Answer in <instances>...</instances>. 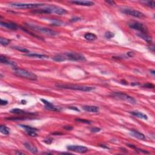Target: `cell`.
Returning <instances> with one entry per match:
<instances>
[{
  "mask_svg": "<svg viewBox=\"0 0 155 155\" xmlns=\"http://www.w3.org/2000/svg\"><path fill=\"white\" fill-rule=\"evenodd\" d=\"M55 86L57 88L62 89H69V90H78V91H82V92H90L93 91L95 89L93 87H90V86H78V85H72V84H56Z\"/></svg>",
  "mask_w": 155,
  "mask_h": 155,
  "instance_id": "cell-1",
  "label": "cell"
},
{
  "mask_svg": "<svg viewBox=\"0 0 155 155\" xmlns=\"http://www.w3.org/2000/svg\"><path fill=\"white\" fill-rule=\"evenodd\" d=\"M14 68L15 69H13V73L18 77L32 81L37 80L38 78L37 75L33 72H30L27 70L23 69H20V68Z\"/></svg>",
  "mask_w": 155,
  "mask_h": 155,
  "instance_id": "cell-2",
  "label": "cell"
},
{
  "mask_svg": "<svg viewBox=\"0 0 155 155\" xmlns=\"http://www.w3.org/2000/svg\"><path fill=\"white\" fill-rule=\"evenodd\" d=\"M27 25L29 27H30L31 29H32L38 32L50 36V37H55V36H57L59 35V33L57 32L55 30H52L50 29L46 28V27L39 26V25H37L36 24L29 23V24H27Z\"/></svg>",
  "mask_w": 155,
  "mask_h": 155,
  "instance_id": "cell-3",
  "label": "cell"
},
{
  "mask_svg": "<svg viewBox=\"0 0 155 155\" xmlns=\"http://www.w3.org/2000/svg\"><path fill=\"white\" fill-rule=\"evenodd\" d=\"M65 60H70L75 61H84L86 60V57L82 54L76 52H69L62 54Z\"/></svg>",
  "mask_w": 155,
  "mask_h": 155,
  "instance_id": "cell-4",
  "label": "cell"
},
{
  "mask_svg": "<svg viewBox=\"0 0 155 155\" xmlns=\"http://www.w3.org/2000/svg\"><path fill=\"white\" fill-rule=\"evenodd\" d=\"M44 5V4H41V3H11L9 4V6L11 7L18 8H34L40 7Z\"/></svg>",
  "mask_w": 155,
  "mask_h": 155,
  "instance_id": "cell-5",
  "label": "cell"
},
{
  "mask_svg": "<svg viewBox=\"0 0 155 155\" xmlns=\"http://www.w3.org/2000/svg\"><path fill=\"white\" fill-rule=\"evenodd\" d=\"M111 95L114 98L125 101L130 103V104H135L136 103V101L135 100V99H134L131 96H129L127 94H126V93H122V92H113V93H111Z\"/></svg>",
  "mask_w": 155,
  "mask_h": 155,
  "instance_id": "cell-6",
  "label": "cell"
},
{
  "mask_svg": "<svg viewBox=\"0 0 155 155\" xmlns=\"http://www.w3.org/2000/svg\"><path fill=\"white\" fill-rule=\"evenodd\" d=\"M128 25L130 28L134 30H138L140 33H147V30L146 27L144 25V24L141 23L137 22V21H132L128 23Z\"/></svg>",
  "mask_w": 155,
  "mask_h": 155,
  "instance_id": "cell-7",
  "label": "cell"
},
{
  "mask_svg": "<svg viewBox=\"0 0 155 155\" xmlns=\"http://www.w3.org/2000/svg\"><path fill=\"white\" fill-rule=\"evenodd\" d=\"M121 12L124 13V14L136 17V18H143L144 17V15L141 12L138 11V10H134V9H131V8H124L122 9Z\"/></svg>",
  "mask_w": 155,
  "mask_h": 155,
  "instance_id": "cell-8",
  "label": "cell"
},
{
  "mask_svg": "<svg viewBox=\"0 0 155 155\" xmlns=\"http://www.w3.org/2000/svg\"><path fill=\"white\" fill-rule=\"evenodd\" d=\"M67 150L69 151H75V152L79 153H85L87 152L88 148L84 146H81V145H69L67 147Z\"/></svg>",
  "mask_w": 155,
  "mask_h": 155,
  "instance_id": "cell-9",
  "label": "cell"
},
{
  "mask_svg": "<svg viewBox=\"0 0 155 155\" xmlns=\"http://www.w3.org/2000/svg\"><path fill=\"white\" fill-rule=\"evenodd\" d=\"M52 12L55 13V14L59 15H64L66 14L67 12L65 9L63 8H61L60 7H57V6H50V7Z\"/></svg>",
  "mask_w": 155,
  "mask_h": 155,
  "instance_id": "cell-10",
  "label": "cell"
},
{
  "mask_svg": "<svg viewBox=\"0 0 155 155\" xmlns=\"http://www.w3.org/2000/svg\"><path fill=\"white\" fill-rule=\"evenodd\" d=\"M41 101L42 102L43 104H44V105H45V108L46 109H47V110L53 111H59V109H58L57 107L54 106L53 105L52 103L50 102L47 101L45 100V99H41Z\"/></svg>",
  "mask_w": 155,
  "mask_h": 155,
  "instance_id": "cell-11",
  "label": "cell"
},
{
  "mask_svg": "<svg viewBox=\"0 0 155 155\" xmlns=\"http://www.w3.org/2000/svg\"><path fill=\"white\" fill-rule=\"evenodd\" d=\"M72 4H75L76 5L83 6H92L94 4V3L91 1H82V0H76V1H70Z\"/></svg>",
  "mask_w": 155,
  "mask_h": 155,
  "instance_id": "cell-12",
  "label": "cell"
},
{
  "mask_svg": "<svg viewBox=\"0 0 155 155\" xmlns=\"http://www.w3.org/2000/svg\"><path fill=\"white\" fill-rule=\"evenodd\" d=\"M0 25H1L2 27H4L8 29L12 30H16L18 29V26L16 24H14L13 23H7V22H3L1 21L0 23Z\"/></svg>",
  "mask_w": 155,
  "mask_h": 155,
  "instance_id": "cell-13",
  "label": "cell"
},
{
  "mask_svg": "<svg viewBox=\"0 0 155 155\" xmlns=\"http://www.w3.org/2000/svg\"><path fill=\"white\" fill-rule=\"evenodd\" d=\"M82 109L90 113H98L99 111V107L94 106H84L82 107Z\"/></svg>",
  "mask_w": 155,
  "mask_h": 155,
  "instance_id": "cell-14",
  "label": "cell"
},
{
  "mask_svg": "<svg viewBox=\"0 0 155 155\" xmlns=\"http://www.w3.org/2000/svg\"><path fill=\"white\" fill-rule=\"evenodd\" d=\"M24 147L28 150L29 151H30L31 153L33 154H35L37 153H38V149L37 148V147H35L33 145H32V144L29 143H25L24 144Z\"/></svg>",
  "mask_w": 155,
  "mask_h": 155,
  "instance_id": "cell-15",
  "label": "cell"
},
{
  "mask_svg": "<svg viewBox=\"0 0 155 155\" xmlns=\"http://www.w3.org/2000/svg\"><path fill=\"white\" fill-rule=\"evenodd\" d=\"M130 132H131V134L133 136L136 138L139 139L141 140H145V136L144 134H143L142 133H140L139 131H136V130H130Z\"/></svg>",
  "mask_w": 155,
  "mask_h": 155,
  "instance_id": "cell-16",
  "label": "cell"
},
{
  "mask_svg": "<svg viewBox=\"0 0 155 155\" xmlns=\"http://www.w3.org/2000/svg\"><path fill=\"white\" fill-rule=\"evenodd\" d=\"M0 62L3 64H8V65H12V66H13V67H15L16 65L15 62H13V61H9L6 57H5L4 56H3V55H1V56H0Z\"/></svg>",
  "mask_w": 155,
  "mask_h": 155,
  "instance_id": "cell-17",
  "label": "cell"
},
{
  "mask_svg": "<svg viewBox=\"0 0 155 155\" xmlns=\"http://www.w3.org/2000/svg\"><path fill=\"white\" fill-rule=\"evenodd\" d=\"M26 56L30 57H33V58H38V59H47L49 58L48 56H47L45 55H42V54H39V53H27L26 54Z\"/></svg>",
  "mask_w": 155,
  "mask_h": 155,
  "instance_id": "cell-18",
  "label": "cell"
},
{
  "mask_svg": "<svg viewBox=\"0 0 155 155\" xmlns=\"http://www.w3.org/2000/svg\"><path fill=\"white\" fill-rule=\"evenodd\" d=\"M136 35L138 36L139 37H140L141 38L145 40L146 42H147L148 43H149V44H151V42H152V40H151V37H150L149 36L147 35V34L143 33H138Z\"/></svg>",
  "mask_w": 155,
  "mask_h": 155,
  "instance_id": "cell-19",
  "label": "cell"
},
{
  "mask_svg": "<svg viewBox=\"0 0 155 155\" xmlns=\"http://www.w3.org/2000/svg\"><path fill=\"white\" fill-rule=\"evenodd\" d=\"M130 113H131V114H133V115L136 116V117L139 118L143 119H145V120H147V119H148V117H147V116L146 115V114L141 113V112L134 111H131Z\"/></svg>",
  "mask_w": 155,
  "mask_h": 155,
  "instance_id": "cell-20",
  "label": "cell"
},
{
  "mask_svg": "<svg viewBox=\"0 0 155 155\" xmlns=\"http://www.w3.org/2000/svg\"><path fill=\"white\" fill-rule=\"evenodd\" d=\"M84 38L86 40H87V41H94L96 40L98 38L97 36L96 35H94V33H87L85 34Z\"/></svg>",
  "mask_w": 155,
  "mask_h": 155,
  "instance_id": "cell-21",
  "label": "cell"
},
{
  "mask_svg": "<svg viewBox=\"0 0 155 155\" xmlns=\"http://www.w3.org/2000/svg\"><path fill=\"white\" fill-rule=\"evenodd\" d=\"M10 113H15V114H32V113H27L24 110L20 109H13L10 111Z\"/></svg>",
  "mask_w": 155,
  "mask_h": 155,
  "instance_id": "cell-22",
  "label": "cell"
},
{
  "mask_svg": "<svg viewBox=\"0 0 155 155\" xmlns=\"http://www.w3.org/2000/svg\"><path fill=\"white\" fill-rule=\"evenodd\" d=\"M0 131L3 133V134L5 135H8L10 133V129L8 127H6V126H0Z\"/></svg>",
  "mask_w": 155,
  "mask_h": 155,
  "instance_id": "cell-23",
  "label": "cell"
},
{
  "mask_svg": "<svg viewBox=\"0 0 155 155\" xmlns=\"http://www.w3.org/2000/svg\"><path fill=\"white\" fill-rule=\"evenodd\" d=\"M52 59L53 60H54V61H57V62H62V61H65V59L64 58L62 54H61V55H56V56H55L54 57H53Z\"/></svg>",
  "mask_w": 155,
  "mask_h": 155,
  "instance_id": "cell-24",
  "label": "cell"
},
{
  "mask_svg": "<svg viewBox=\"0 0 155 155\" xmlns=\"http://www.w3.org/2000/svg\"><path fill=\"white\" fill-rule=\"evenodd\" d=\"M19 126H20L22 128H24L26 131H37V129L36 128H34V127H30V126H26V125H20Z\"/></svg>",
  "mask_w": 155,
  "mask_h": 155,
  "instance_id": "cell-25",
  "label": "cell"
},
{
  "mask_svg": "<svg viewBox=\"0 0 155 155\" xmlns=\"http://www.w3.org/2000/svg\"><path fill=\"white\" fill-rule=\"evenodd\" d=\"M10 41L9 40H8V39L3 38H0V43H1V44L2 45H4V46L7 45L10 43Z\"/></svg>",
  "mask_w": 155,
  "mask_h": 155,
  "instance_id": "cell-26",
  "label": "cell"
},
{
  "mask_svg": "<svg viewBox=\"0 0 155 155\" xmlns=\"http://www.w3.org/2000/svg\"><path fill=\"white\" fill-rule=\"evenodd\" d=\"M13 48H14L15 49L20 51V52H23V53H28V52H29V50H27V49L23 48V47H13Z\"/></svg>",
  "mask_w": 155,
  "mask_h": 155,
  "instance_id": "cell-27",
  "label": "cell"
},
{
  "mask_svg": "<svg viewBox=\"0 0 155 155\" xmlns=\"http://www.w3.org/2000/svg\"><path fill=\"white\" fill-rule=\"evenodd\" d=\"M62 23L61 21L58 20H52V24L55 26H60L62 25Z\"/></svg>",
  "mask_w": 155,
  "mask_h": 155,
  "instance_id": "cell-28",
  "label": "cell"
},
{
  "mask_svg": "<svg viewBox=\"0 0 155 155\" xmlns=\"http://www.w3.org/2000/svg\"><path fill=\"white\" fill-rule=\"evenodd\" d=\"M114 36V33L111 32H106V33H105V37L107 38V39H111V38H113Z\"/></svg>",
  "mask_w": 155,
  "mask_h": 155,
  "instance_id": "cell-29",
  "label": "cell"
},
{
  "mask_svg": "<svg viewBox=\"0 0 155 155\" xmlns=\"http://www.w3.org/2000/svg\"><path fill=\"white\" fill-rule=\"evenodd\" d=\"M6 119L10 120V121H20V120L27 119V118H6Z\"/></svg>",
  "mask_w": 155,
  "mask_h": 155,
  "instance_id": "cell-30",
  "label": "cell"
},
{
  "mask_svg": "<svg viewBox=\"0 0 155 155\" xmlns=\"http://www.w3.org/2000/svg\"><path fill=\"white\" fill-rule=\"evenodd\" d=\"M27 133L28 134V135L32 137H37L38 136V135L36 133V131H26Z\"/></svg>",
  "mask_w": 155,
  "mask_h": 155,
  "instance_id": "cell-31",
  "label": "cell"
},
{
  "mask_svg": "<svg viewBox=\"0 0 155 155\" xmlns=\"http://www.w3.org/2000/svg\"><path fill=\"white\" fill-rule=\"evenodd\" d=\"M75 121L77 122H83V123H86V124H90V123L92 122L91 121H89V120H86V119H76Z\"/></svg>",
  "mask_w": 155,
  "mask_h": 155,
  "instance_id": "cell-32",
  "label": "cell"
},
{
  "mask_svg": "<svg viewBox=\"0 0 155 155\" xmlns=\"http://www.w3.org/2000/svg\"><path fill=\"white\" fill-rule=\"evenodd\" d=\"M53 141V139L52 138H47L43 140V141L47 144H51L52 143Z\"/></svg>",
  "mask_w": 155,
  "mask_h": 155,
  "instance_id": "cell-33",
  "label": "cell"
},
{
  "mask_svg": "<svg viewBox=\"0 0 155 155\" xmlns=\"http://www.w3.org/2000/svg\"><path fill=\"white\" fill-rule=\"evenodd\" d=\"M143 87L145 88H148V89H153L155 87V86L151 83H146L143 85Z\"/></svg>",
  "mask_w": 155,
  "mask_h": 155,
  "instance_id": "cell-34",
  "label": "cell"
},
{
  "mask_svg": "<svg viewBox=\"0 0 155 155\" xmlns=\"http://www.w3.org/2000/svg\"><path fill=\"white\" fill-rule=\"evenodd\" d=\"M147 4H148V6H150L151 8H154L155 7V3L154 1H147Z\"/></svg>",
  "mask_w": 155,
  "mask_h": 155,
  "instance_id": "cell-35",
  "label": "cell"
},
{
  "mask_svg": "<svg viewBox=\"0 0 155 155\" xmlns=\"http://www.w3.org/2000/svg\"><path fill=\"white\" fill-rule=\"evenodd\" d=\"M91 131L93 133H97L101 131V128H98V127H93L90 129Z\"/></svg>",
  "mask_w": 155,
  "mask_h": 155,
  "instance_id": "cell-36",
  "label": "cell"
},
{
  "mask_svg": "<svg viewBox=\"0 0 155 155\" xmlns=\"http://www.w3.org/2000/svg\"><path fill=\"white\" fill-rule=\"evenodd\" d=\"M81 20V18L79 17H73V18L70 20L71 22H76V21H79Z\"/></svg>",
  "mask_w": 155,
  "mask_h": 155,
  "instance_id": "cell-37",
  "label": "cell"
},
{
  "mask_svg": "<svg viewBox=\"0 0 155 155\" xmlns=\"http://www.w3.org/2000/svg\"><path fill=\"white\" fill-rule=\"evenodd\" d=\"M65 130H68V131H70V130H72L73 128V127H72V126H65L64 127H63Z\"/></svg>",
  "mask_w": 155,
  "mask_h": 155,
  "instance_id": "cell-38",
  "label": "cell"
},
{
  "mask_svg": "<svg viewBox=\"0 0 155 155\" xmlns=\"http://www.w3.org/2000/svg\"><path fill=\"white\" fill-rule=\"evenodd\" d=\"M0 104L1 106H6L8 104V101L6 100H4V99H1V102H0Z\"/></svg>",
  "mask_w": 155,
  "mask_h": 155,
  "instance_id": "cell-39",
  "label": "cell"
},
{
  "mask_svg": "<svg viewBox=\"0 0 155 155\" xmlns=\"http://www.w3.org/2000/svg\"><path fill=\"white\" fill-rule=\"evenodd\" d=\"M70 109H72V110H76V111H79V110L78 108H76V107H69Z\"/></svg>",
  "mask_w": 155,
  "mask_h": 155,
  "instance_id": "cell-40",
  "label": "cell"
},
{
  "mask_svg": "<svg viewBox=\"0 0 155 155\" xmlns=\"http://www.w3.org/2000/svg\"><path fill=\"white\" fill-rule=\"evenodd\" d=\"M127 146H128V147H130V148H135H135H136V147L135 145H132V144H127Z\"/></svg>",
  "mask_w": 155,
  "mask_h": 155,
  "instance_id": "cell-41",
  "label": "cell"
},
{
  "mask_svg": "<svg viewBox=\"0 0 155 155\" xmlns=\"http://www.w3.org/2000/svg\"><path fill=\"white\" fill-rule=\"evenodd\" d=\"M127 55H128V57H133V56H134V53H133V52H129L127 53Z\"/></svg>",
  "mask_w": 155,
  "mask_h": 155,
  "instance_id": "cell-42",
  "label": "cell"
},
{
  "mask_svg": "<svg viewBox=\"0 0 155 155\" xmlns=\"http://www.w3.org/2000/svg\"><path fill=\"white\" fill-rule=\"evenodd\" d=\"M100 147H102V148H106V149H109V148L108 147H107V145H103V144H101Z\"/></svg>",
  "mask_w": 155,
  "mask_h": 155,
  "instance_id": "cell-43",
  "label": "cell"
},
{
  "mask_svg": "<svg viewBox=\"0 0 155 155\" xmlns=\"http://www.w3.org/2000/svg\"><path fill=\"white\" fill-rule=\"evenodd\" d=\"M106 3H109V4H110V5H114L115 4V3H114L113 1H106Z\"/></svg>",
  "mask_w": 155,
  "mask_h": 155,
  "instance_id": "cell-44",
  "label": "cell"
},
{
  "mask_svg": "<svg viewBox=\"0 0 155 155\" xmlns=\"http://www.w3.org/2000/svg\"><path fill=\"white\" fill-rule=\"evenodd\" d=\"M131 85L132 86H139V84L137 83V82H133V83H131Z\"/></svg>",
  "mask_w": 155,
  "mask_h": 155,
  "instance_id": "cell-45",
  "label": "cell"
},
{
  "mask_svg": "<svg viewBox=\"0 0 155 155\" xmlns=\"http://www.w3.org/2000/svg\"><path fill=\"white\" fill-rule=\"evenodd\" d=\"M16 155H24V153L20 152V151H16Z\"/></svg>",
  "mask_w": 155,
  "mask_h": 155,
  "instance_id": "cell-46",
  "label": "cell"
},
{
  "mask_svg": "<svg viewBox=\"0 0 155 155\" xmlns=\"http://www.w3.org/2000/svg\"><path fill=\"white\" fill-rule=\"evenodd\" d=\"M150 72H151V73L153 74V75H155V72L154 70H151L150 71Z\"/></svg>",
  "mask_w": 155,
  "mask_h": 155,
  "instance_id": "cell-47",
  "label": "cell"
}]
</instances>
